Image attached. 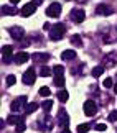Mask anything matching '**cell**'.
Listing matches in <instances>:
<instances>
[{
	"label": "cell",
	"instance_id": "obj_7",
	"mask_svg": "<svg viewBox=\"0 0 117 133\" xmlns=\"http://www.w3.org/2000/svg\"><path fill=\"white\" fill-rule=\"evenodd\" d=\"M23 105H27V97H25V95L18 97L17 100H13L12 104H10V110H12V112H20L23 109Z\"/></svg>",
	"mask_w": 117,
	"mask_h": 133
},
{
	"label": "cell",
	"instance_id": "obj_17",
	"mask_svg": "<svg viewBox=\"0 0 117 133\" xmlns=\"http://www.w3.org/2000/svg\"><path fill=\"white\" fill-rule=\"evenodd\" d=\"M32 58H33L35 61H46V59L50 58V54H46V53H35Z\"/></svg>",
	"mask_w": 117,
	"mask_h": 133
},
{
	"label": "cell",
	"instance_id": "obj_9",
	"mask_svg": "<svg viewBox=\"0 0 117 133\" xmlns=\"http://www.w3.org/2000/svg\"><path fill=\"white\" fill-rule=\"evenodd\" d=\"M35 10H36V3L30 2L27 5H23V8L20 10V13H22V17H32V15L35 13Z\"/></svg>",
	"mask_w": 117,
	"mask_h": 133
},
{
	"label": "cell",
	"instance_id": "obj_12",
	"mask_svg": "<svg viewBox=\"0 0 117 133\" xmlns=\"http://www.w3.org/2000/svg\"><path fill=\"white\" fill-rule=\"evenodd\" d=\"M12 53H13V48L10 44H5L2 48V56H3V61L5 63H8L10 59H12Z\"/></svg>",
	"mask_w": 117,
	"mask_h": 133
},
{
	"label": "cell",
	"instance_id": "obj_29",
	"mask_svg": "<svg viewBox=\"0 0 117 133\" xmlns=\"http://www.w3.org/2000/svg\"><path fill=\"white\" fill-rule=\"evenodd\" d=\"M50 94H51L50 87H41V89H40V95H41V97H48Z\"/></svg>",
	"mask_w": 117,
	"mask_h": 133
},
{
	"label": "cell",
	"instance_id": "obj_24",
	"mask_svg": "<svg viewBox=\"0 0 117 133\" xmlns=\"http://www.w3.org/2000/svg\"><path fill=\"white\" fill-rule=\"evenodd\" d=\"M41 107H43V110H45V112H50V110L53 109V102H51V100H45Z\"/></svg>",
	"mask_w": 117,
	"mask_h": 133
},
{
	"label": "cell",
	"instance_id": "obj_15",
	"mask_svg": "<svg viewBox=\"0 0 117 133\" xmlns=\"http://www.w3.org/2000/svg\"><path fill=\"white\" fill-rule=\"evenodd\" d=\"M61 58H63L64 61H71V59H74L76 58V53L73 49H64L63 51V54H61Z\"/></svg>",
	"mask_w": 117,
	"mask_h": 133
},
{
	"label": "cell",
	"instance_id": "obj_14",
	"mask_svg": "<svg viewBox=\"0 0 117 133\" xmlns=\"http://www.w3.org/2000/svg\"><path fill=\"white\" fill-rule=\"evenodd\" d=\"M17 13V10H15L12 5H3L2 7V15H7V17H12V15Z\"/></svg>",
	"mask_w": 117,
	"mask_h": 133
},
{
	"label": "cell",
	"instance_id": "obj_23",
	"mask_svg": "<svg viewBox=\"0 0 117 133\" xmlns=\"http://www.w3.org/2000/svg\"><path fill=\"white\" fill-rule=\"evenodd\" d=\"M68 97H69V94H68L66 90L58 92V99H59V102H66V100H68Z\"/></svg>",
	"mask_w": 117,
	"mask_h": 133
},
{
	"label": "cell",
	"instance_id": "obj_25",
	"mask_svg": "<svg viewBox=\"0 0 117 133\" xmlns=\"http://www.w3.org/2000/svg\"><path fill=\"white\" fill-rule=\"evenodd\" d=\"M63 72H64L63 66H54V68H53V74L54 76H63Z\"/></svg>",
	"mask_w": 117,
	"mask_h": 133
},
{
	"label": "cell",
	"instance_id": "obj_16",
	"mask_svg": "<svg viewBox=\"0 0 117 133\" xmlns=\"http://www.w3.org/2000/svg\"><path fill=\"white\" fill-rule=\"evenodd\" d=\"M8 123H12V125H17L20 123V122H23V117H20V115H10L8 118H7Z\"/></svg>",
	"mask_w": 117,
	"mask_h": 133
},
{
	"label": "cell",
	"instance_id": "obj_31",
	"mask_svg": "<svg viewBox=\"0 0 117 133\" xmlns=\"http://www.w3.org/2000/svg\"><path fill=\"white\" fill-rule=\"evenodd\" d=\"M104 87H106V89L112 87V77H107V79H104Z\"/></svg>",
	"mask_w": 117,
	"mask_h": 133
},
{
	"label": "cell",
	"instance_id": "obj_33",
	"mask_svg": "<svg viewBox=\"0 0 117 133\" xmlns=\"http://www.w3.org/2000/svg\"><path fill=\"white\" fill-rule=\"evenodd\" d=\"M106 128H107V127H106L104 123H97V125H96V130H97V131H104Z\"/></svg>",
	"mask_w": 117,
	"mask_h": 133
},
{
	"label": "cell",
	"instance_id": "obj_8",
	"mask_svg": "<svg viewBox=\"0 0 117 133\" xmlns=\"http://www.w3.org/2000/svg\"><path fill=\"white\" fill-rule=\"evenodd\" d=\"M84 18H86L84 10H81V8H74V10H71V20H73L74 23H83V22H84Z\"/></svg>",
	"mask_w": 117,
	"mask_h": 133
},
{
	"label": "cell",
	"instance_id": "obj_26",
	"mask_svg": "<svg viewBox=\"0 0 117 133\" xmlns=\"http://www.w3.org/2000/svg\"><path fill=\"white\" fill-rule=\"evenodd\" d=\"M17 82V77H15L13 74H10V76H7V85L8 87H12V85Z\"/></svg>",
	"mask_w": 117,
	"mask_h": 133
},
{
	"label": "cell",
	"instance_id": "obj_3",
	"mask_svg": "<svg viewBox=\"0 0 117 133\" xmlns=\"http://www.w3.org/2000/svg\"><path fill=\"white\" fill-rule=\"evenodd\" d=\"M83 110L88 117H93V115H96V112H97V105H96L94 100H86L84 105H83Z\"/></svg>",
	"mask_w": 117,
	"mask_h": 133
},
{
	"label": "cell",
	"instance_id": "obj_1",
	"mask_svg": "<svg viewBox=\"0 0 117 133\" xmlns=\"http://www.w3.org/2000/svg\"><path fill=\"white\" fill-rule=\"evenodd\" d=\"M64 31H66V26H64L63 23L54 25V26L50 30V39H53V41H59V39L63 38Z\"/></svg>",
	"mask_w": 117,
	"mask_h": 133
},
{
	"label": "cell",
	"instance_id": "obj_5",
	"mask_svg": "<svg viewBox=\"0 0 117 133\" xmlns=\"http://www.w3.org/2000/svg\"><path fill=\"white\" fill-rule=\"evenodd\" d=\"M46 15H48V17H51V18H58L59 15H61V5L58 2H53L46 8Z\"/></svg>",
	"mask_w": 117,
	"mask_h": 133
},
{
	"label": "cell",
	"instance_id": "obj_20",
	"mask_svg": "<svg viewBox=\"0 0 117 133\" xmlns=\"http://www.w3.org/2000/svg\"><path fill=\"white\" fill-rule=\"evenodd\" d=\"M41 125H43V128L50 130V128L53 127V120H51V117H45V120L41 122Z\"/></svg>",
	"mask_w": 117,
	"mask_h": 133
},
{
	"label": "cell",
	"instance_id": "obj_13",
	"mask_svg": "<svg viewBox=\"0 0 117 133\" xmlns=\"http://www.w3.org/2000/svg\"><path fill=\"white\" fill-rule=\"evenodd\" d=\"M28 59H30V54L25 53V51H20V53H17V56H15V63L17 64H23V63H27Z\"/></svg>",
	"mask_w": 117,
	"mask_h": 133
},
{
	"label": "cell",
	"instance_id": "obj_38",
	"mask_svg": "<svg viewBox=\"0 0 117 133\" xmlns=\"http://www.w3.org/2000/svg\"><path fill=\"white\" fill-rule=\"evenodd\" d=\"M114 92H115V94H117V84L114 85Z\"/></svg>",
	"mask_w": 117,
	"mask_h": 133
},
{
	"label": "cell",
	"instance_id": "obj_18",
	"mask_svg": "<svg viewBox=\"0 0 117 133\" xmlns=\"http://www.w3.org/2000/svg\"><path fill=\"white\" fill-rule=\"evenodd\" d=\"M35 110H38V104H35V102L27 104V107H25V112H27V114H33Z\"/></svg>",
	"mask_w": 117,
	"mask_h": 133
},
{
	"label": "cell",
	"instance_id": "obj_11",
	"mask_svg": "<svg viewBox=\"0 0 117 133\" xmlns=\"http://www.w3.org/2000/svg\"><path fill=\"white\" fill-rule=\"evenodd\" d=\"M96 13L97 15H102V17H107V15L112 13V8L109 7V5H106V3H101L96 7Z\"/></svg>",
	"mask_w": 117,
	"mask_h": 133
},
{
	"label": "cell",
	"instance_id": "obj_34",
	"mask_svg": "<svg viewBox=\"0 0 117 133\" xmlns=\"http://www.w3.org/2000/svg\"><path fill=\"white\" fill-rule=\"evenodd\" d=\"M43 28H45V30H51V25H50V23H45Z\"/></svg>",
	"mask_w": 117,
	"mask_h": 133
},
{
	"label": "cell",
	"instance_id": "obj_22",
	"mask_svg": "<svg viewBox=\"0 0 117 133\" xmlns=\"http://www.w3.org/2000/svg\"><path fill=\"white\" fill-rule=\"evenodd\" d=\"M104 66H97V68H94L93 69V76L94 77H99V76H102V72H104Z\"/></svg>",
	"mask_w": 117,
	"mask_h": 133
},
{
	"label": "cell",
	"instance_id": "obj_6",
	"mask_svg": "<svg viewBox=\"0 0 117 133\" xmlns=\"http://www.w3.org/2000/svg\"><path fill=\"white\" fill-rule=\"evenodd\" d=\"M8 33L10 36H12L13 39H22L25 36V30L23 26H18V25H15V26H10L8 28Z\"/></svg>",
	"mask_w": 117,
	"mask_h": 133
},
{
	"label": "cell",
	"instance_id": "obj_35",
	"mask_svg": "<svg viewBox=\"0 0 117 133\" xmlns=\"http://www.w3.org/2000/svg\"><path fill=\"white\" fill-rule=\"evenodd\" d=\"M61 133H71V130H69V127H66V128H63V131Z\"/></svg>",
	"mask_w": 117,
	"mask_h": 133
},
{
	"label": "cell",
	"instance_id": "obj_2",
	"mask_svg": "<svg viewBox=\"0 0 117 133\" xmlns=\"http://www.w3.org/2000/svg\"><path fill=\"white\" fill-rule=\"evenodd\" d=\"M23 84L25 85H33L35 84V81H36V72H35V69L33 68H30V69H27L23 72Z\"/></svg>",
	"mask_w": 117,
	"mask_h": 133
},
{
	"label": "cell",
	"instance_id": "obj_19",
	"mask_svg": "<svg viewBox=\"0 0 117 133\" xmlns=\"http://www.w3.org/2000/svg\"><path fill=\"white\" fill-rule=\"evenodd\" d=\"M71 43H73L74 46H78V48L83 46V41H81V36H79V35H73V36H71Z\"/></svg>",
	"mask_w": 117,
	"mask_h": 133
},
{
	"label": "cell",
	"instance_id": "obj_36",
	"mask_svg": "<svg viewBox=\"0 0 117 133\" xmlns=\"http://www.w3.org/2000/svg\"><path fill=\"white\" fill-rule=\"evenodd\" d=\"M33 3H36V5H41V3H43V0H33Z\"/></svg>",
	"mask_w": 117,
	"mask_h": 133
},
{
	"label": "cell",
	"instance_id": "obj_28",
	"mask_svg": "<svg viewBox=\"0 0 117 133\" xmlns=\"http://www.w3.org/2000/svg\"><path fill=\"white\" fill-rule=\"evenodd\" d=\"M40 74H41L43 77H48V76L51 74V71H50V68H46V66H41V71H40Z\"/></svg>",
	"mask_w": 117,
	"mask_h": 133
},
{
	"label": "cell",
	"instance_id": "obj_32",
	"mask_svg": "<svg viewBox=\"0 0 117 133\" xmlns=\"http://www.w3.org/2000/svg\"><path fill=\"white\" fill-rule=\"evenodd\" d=\"M109 120H110V122H117V110H115V112H110V114H109Z\"/></svg>",
	"mask_w": 117,
	"mask_h": 133
},
{
	"label": "cell",
	"instance_id": "obj_27",
	"mask_svg": "<svg viewBox=\"0 0 117 133\" xmlns=\"http://www.w3.org/2000/svg\"><path fill=\"white\" fill-rule=\"evenodd\" d=\"M15 131H17V133H23L25 131V122H20V123L15 125Z\"/></svg>",
	"mask_w": 117,
	"mask_h": 133
},
{
	"label": "cell",
	"instance_id": "obj_21",
	"mask_svg": "<svg viewBox=\"0 0 117 133\" xmlns=\"http://www.w3.org/2000/svg\"><path fill=\"white\" fill-rule=\"evenodd\" d=\"M53 82H54L56 87H63V85H64V77H63V76H54Z\"/></svg>",
	"mask_w": 117,
	"mask_h": 133
},
{
	"label": "cell",
	"instance_id": "obj_30",
	"mask_svg": "<svg viewBox=\"0 0 117 133\" xmlns=\"http://www.w3.org/2000/svg\"><path fill=\"white\" fill-rule=\"evenodd\" d=\"M89 130V125L88 123H81V125H78V131L79 133H86Z\"/></svg>",
	"mask_w": 117,
	"mask_h": 133
},
{
	"label": "cell",
	"instance_id": "obj_4",
	"mask_svg": "<svg viewBox=\"0 0 117 133\" xmlns=\"http://www.w3.org/2000/svg\"><path fill=\"white\" fill-rule=\"evenodd\" d=\"M56 123H58L59 127H63V128H66V127H69V115L66 114V110H64V109H59Z\"/></svg>",
	"mask_w": 117,
	"mask_h": 133
},
{
	"label": "cell",
	"instance_id": "obj_37",
	"mask_svg": "<svg viewBox=\"0 0 117 133\" xmlns=\"http://www.w3.org/2000/svg\"><path fill=\"white\" fill-rule=\"evenodd\" d=\"M10 2H12V5H15V3H18L20 0H10Z\"/></svg>",
	"mask_w": 117,
	"mask_h": 133
},
{
	"label": "cell",
	"instance_id": "obj_10",
	"mask_svg": "<svg viewBox=\"0 0 117 133\" xmlns=\"http://www.w3.org/2000/svg\"><path fill=\"white\" fill-rule=\"evenodd\" d=\"M115 63H117V54H114V53L104 56V59H102L104 68H112V66H115Z\"/></svg>",
	"mask_w": 117,
	"mask_h": 133
}]
</instances>
